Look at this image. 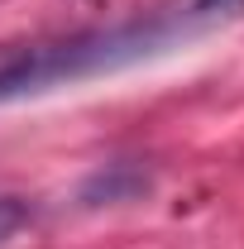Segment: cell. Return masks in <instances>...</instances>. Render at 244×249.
Masks as SVG:
<instances>
[{
  "mask_svg": "<svg viewBox=\"0 0 244 249\" xmlns=\"http://www.w3.org/2000/svg\"><path fill=\"white\" fill-rule=\"evenodd\" d=\"M177 34H187L177 19H149V24L91 29V34L58 38V43H34V48L0 53V106L34 96V91H48V87H67V82H82V77L129 67L149 53H163Z\"/></svg>",
  "mask_w": 244,
  "mask_h": 249,
  "instance_id": "1",
  "label": "cell"
},
{
  "mask_svg": "<svg viewBox=\"0 0 244 249\" xmlns=\"http://www.w3.org/2000/svg\"><path fill=\"white\" fill-rule=\"evenodd\" d=\"M196 15H244V0H196Z\"/></svg>",
  "mask_w": 244,
  "mask_h": 249,
  "instance_id": "3",
  "label": "cell"
},
{
  "mask_svg": "<svg viewBox=\"0 0 244 249\" xmlns=\"http://www.w3.org/2000/svg\"><path fill=\"white\" fill-rule=\"evenodd\" d=\"M29 220H34V211L24 196H0V245H10Z\"/></svg>",
  "mask_w": 244,
  "mask_h": 249,
  "instance_id": "2",
  "label": "cell"
}]
</instances>
